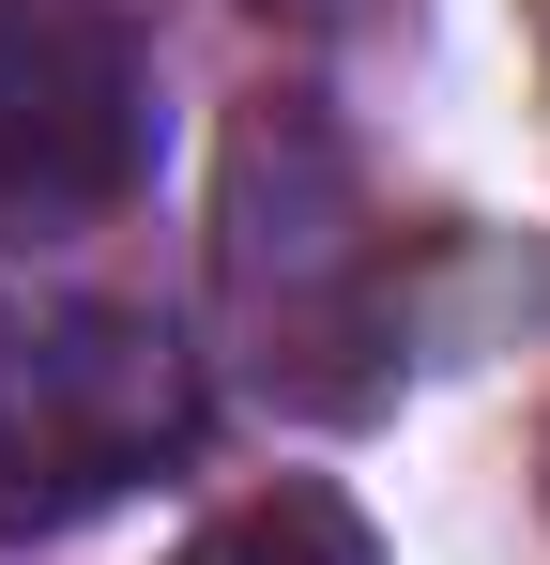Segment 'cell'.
Listing matches in <instances>:
<instances>
[{"label":"cell","instance_id":"obj_2","mask_svg":"<svg viewBox=\"0 0 550 565\" xmlns=\"http://www.w3.org/2000/svg\"><path fill=\"white\" fill-rule=\"evenodd\" d=\"M199 352L107 290H0V535H77L199 459Z\"/></svg>","mask_w":550,"mask_h":565},{"label":"cell","instance_id":"obj_1","mask_svg":"<svg viewBox=\"0 0 550 565\" xmlns=\"http://www.w3.org/2000/svg\"><path fill=\"white\" fill-rule=\"evenodd\" d=\"M214 276H230V321L261 337V382H290L306 413H367L398 382V230L367 214L352 153L306 93L245 107Z\"/></svg>","mask_w":550,"mask_h":565},{"label":"cell","instance_id":"obj_4","mask_svg":"<svg viewBox=\"0 0 550 565\" xmlns=\"http://www.w3.org/2000/svg\"><path fill=\"white\" fill-rule=\"evenodd\" d=\"M169 565H398L382 535H367L352 489H321V473H275V489H245L230 520H199Z\"/></svg>","mask_w":550,"mask_h":565},{"label":"cell","instance_id":"obj_3","mask_svg":"<svg viewBox=\"0 0 550 565\" xmlns=\"http://www.w3.org/2000/svg\"><path fill=\"white\" fill-rule=\"evenodd\" d=\"M154 169V46L123 0H0V245H62Z\"/></svg>","mask_w":550,"mask_h":565}]
</instances>
